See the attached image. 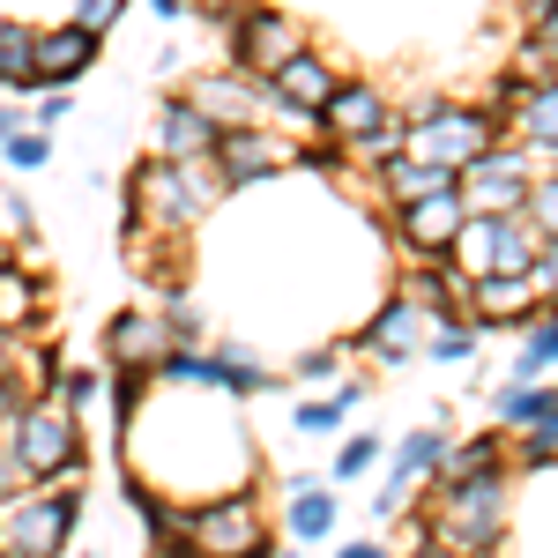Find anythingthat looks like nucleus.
<instances>
[{"label": "nucleus", "instance_id": "f257e3e1", "mask_svg": "<svg viewBox=\"0 0 558 558\" xmlns=\"http://www.w3.org/2000/svg\"><path fill=\"white\" fill-rule=\"evenodd\" d=\"M425 536L432 544H454V551L484 558L499 536H507V476H439L425 499Z\"/></svg>", "mask_w": 558, "mask_h": 558}, {"label": "nucleus", "instance_id": "f03ea898", "mask_svg": "<svg viewBox=\"0 0 558 558\" xmlns=\"http://www.w3.org/2000/svg\"><path fill=\"white\" fill-rule=\"evenodd\" d=\"M75 514H83V462L60 470L52 484L0 499V544L15 558H60V544L75 536Z\"/></svg>", "mask_w": 558, "mask_h": 558}, {"label": "nucleus", "instance_id": "7ed1b4c3", "mask_svg": "<svg viewBox=\"0 0 558 558\" xmlns=\"http://www.w3.org/2000/svg\"><path fill=\"white\" fill-rule=\"evenodd\" d=\"M216 165L202 172V165H179V157H149V165H134V179H128V202H134V216L149 223V231H194L202 216H209V202H216Z\"/></svg>", "mask_w": 558, "mask_h": 558}, {"label": "nucleus", "instance_id": "20e7f679", "mask_svg": "<svg viewBox=\"0 0 558 558\" xmlns=\"http://www.w3.org/2000/svg\"><path fill=\"white\" fill-rule=\"evenodd\" d=\"M492 142H499V120L484 105H439L432 120H410L402 128V149L425 157V165H447V172H470Z\"/></svg>", "mask_w": 558, "mask_h": 558}, {"label": "nucleus", "instance_id": "39448f33", "mask_svg": "<svg viewBox=\"0 0 558 558\" xmlns=\"http://www.w3.org/2000/svg\"><path fill=\"white\" fill-rule=\"evenodd\" d=\"M15 454H23V470H31V484H52L60 470H75L83 462V432H75V402H31L23 417H15Z\"/></svg>", "mask_w": 558, "mask_h": 558}, {"label": "nucleus", "instance_id": "423d86ee", "mask_svg": "<svg viewBox=\"0 0 558 558\" xmlns=\"http://www.w3.org/2000/svg\"><path fill=\"white\" fill-rule=\"evenodd\" d=\"M186 551L194 558H276V536H268L254 499H216L202 514H186Z\"/></svg>", "mask_w": 558, "mask_h": 558}, {"label": "nucleus", "instance_id": "0eeeda50", "mask_svg": "<svg viewBox=\"0 0 558 558\" xmlns=\"http://www.w3.org/2000/svg\"><path fill=\"white\" fill-rule=\"evenodd\" d=\"M223 45H231V68H246L254 83H268L291 52H305V31L283 15V8H246V15L223 31Z\"/></svg>", "mask_w": 558, "mask_h": 558}, {"label": "nucleus", "instance_id": "6e6552de", "mask_svg": "<svg viewBox=\"0 0 558 558\" xmlns=\"http://www.w3.org/2000/svg\"><path fill=\"white\" fill-rule=\"evenodd\" d=\"M216 179L223 186H254V179H276L283 165H299V142H283L276 128H260V120H246V128H223L216 134Z\"/></svg>", "mask_w": 558, "mask_h": 558}, {"label": "nucleus", "instance_id": "1a4fd4ad", "mask_svg": "<svg viewBox=\"0 0 558 558\" xmlns=\"http://www.w3.org/2000/svg\"><path fill=\"white\" fill-rule=\"evenodd\" d=\"M425 336H432V313L402 291V299H387L380 313L350 336V350H357V357H380V365H410V357L425 350Z\"/></svg>", "mask_w": 558, "mask_h": 558}, {"label": "nucleus", "instance_id": "9d476101", "mask_svg": "<svg viewBox=\"0 0 558 558\" xmlns=\"http://www.w3.org/2000/svg\"><path fill=\"white\" fill-rule=\"evenodd\" d=\"M470 223V202H462V186H439V194H417V202H402L395 209V239L410 246V254H447L454 246V231Z\"/></svg>", "mask_w": 558, "mask_h": 558}, {"label": "nucleus", "instance_id": "9b49d317", "mask_svg": "<svg viewBox=\"0 0 558 558\" xmlns=\"http://www.w3.org/2000/svg\"><path fill=\"white\" fill-rule=\"evenodd\" d=\"M179 350V336H172V320L165 313H112V328H105V357L120 365V373H157L165 357Z\"/></svg>", "mask_w": 558, "mask_h": 558}, {"label": "nucleus", "instance_id": "f8f14e48", "mask_svg": "<svg viewBox=\"0 0 558 558\" xmlns=\"http://www.w3.org/2000/svg\"><path fill=\"white\" fill-rule=\"evenodd\" d=\"M536 305H544V291H536L529 268H484V276H470V320H484V328L529 320Z\"/></svg>", "mask_w": 558, "mask_h": 558}, {"label": "nucleus", "instance_id": "ddd939ff", "mask_svg": "<svg viewBox=\"0 0 558 558\" xmlns=\"http://www.w3.org/2000/svg\"><path fill=\"white\" fill-rule=\"evenodd\" d=\"M387 120H402V112H395L373 83H336V97L320 105V134H328L336 149H350L357 134H380Z\"/></svg>", "mask_w": 558, "mask_h": 558}, {"label": "nucleus", "instance_id": "4468645a", "mask_svg": "<svg viewBox=\"0 0 558 558\" xmlns=\"http://www.w3.org/2000/svg\"><path fill=\"white\" fill-rule=\"evenodd\" d=\"M336 83H343V75H336V68L305 45V52H291V60L260 83V97H268V105H291V112H320V105L336 97Z\"/></svg>", "mask_w": 558, "mask_h": 558}, {"label": "nucleus", "instance_id": "2eb2a0df", "mask_svg": "<svg viewBox=\"0 0 558 558\" xmlns=\"http://www.w3.org/2000/svg\"><path fill=\"white\" fill-rule=\"evenodd\" d=\"M439 454H447V432L439 425H417L402 447H395V476H387V492H380V521H395L402 507H410L417 476H439Z\"/></svg>", "mask_w": 558, "mask_h": 558}, {"label": "nucleus", "instance_id": "dca6fc26", "mask_svg": "<svg viewBox=\"0 0 558 558\" xmlns=\"http://www.w3.org/2000/svg\"><path fill=\"white\" fill-rule=\"evenodd\" d=\"M186 105L194 112H209L216 128H246L260 112V83L246 68H223V75H202V83H186Z\"/></svg>", "mask_w": 558, "mask_h": 558}, {"label": "nucleus", "instance_id": "f3484780", "mask_svg": "<svg viewBox=\"0 0 558 558\" xmlns=\"http://www.w3.org/2000/svg\"><path fill=\"white\" fill-rule=\"evenodd\" d=\"M216 134H223V128H216L209 112H194L186 97H172V105L157 112V149L179 157V165H209V157H216Z\"/></svg>", "mask_w": 558, "mask_h": 558}, {"label": "nucleus", "instance_id": "a211bd4d", "mask_svg": "<svg viewBox=\"0 0 558 558\" xmlns=\"http://www.w3.org/2000/svg\"><path fill=\"white\" fill-rule=\"evenodd\" d=\"M89 60H97V31H83V23H60V31H38V83L60 89L75 83Z\"/></svg>", "mask_w": 558, "mask_h": 558}, {"label": "nucleus", "instance_id": "6ab92c4d", "mask_svg": "<svg viewBox=\"0 0 558 558\" xmlns=\"http://www.w3.org/2000/svg\"><path fill=\"white\" fill-rule=\"evenodd\" d=\"M410 299L425 305L432 320H447V313H470V276L454 268L447 254H425V268L410 276Z\"/></svg>", "mask_w": 558, "mask_h": 558}, {"label": "nucleus", "instance_id": "aec40b11", "mask_svg": "<svg viewBox=\"0 0 558 558\" xmlns=\"http://www.w3.org/2000/svg\"><path fill=\"white\" fill-rule=\"evenodd\" d=\"M462 202H470V216H514L521 202H529V172L470 165V172H462Z\"/></svg>", "mask_w": 558, "mask_h": 558}, {"label": "nucleus", "instance_id": "412c9836", "mask_svg": "<svg viewBox=\"0 0 558 558\" xmlns=\"http://www.w3.org/2000/svg\"><path fill=\"white\" fill-rule=\"evenodd\" d=\"M380 186H387V202L402 209V202H417V194H439V186H462V172H447V165H425V157L395 149V157L380 165Z\"/></svg>", "mask_w": 558, "mask_h": 558}, {"label": "nucleus", "instance_id": "4be33fe9", "mask_svg": "<svg viewBox=\"0 0 558 558\" xmlns=\"http://www.w3.org/2000/svg\"><path fill=\"white\" fill-rule=\"evenodd\" d=\"M514 128H521L529 149H551V157H558V83H529V89H521Z\"/></svg>", "mask_w": 558, "mask_h": 558}, {"label": "nucleus", "instance_id": "5701e85b", "mask_svg": "<svg viewBox=\"0 0 558 558\" xmlns=\"http://www.w3.org/2000/svg\"><path fill=\"white\" fill-rule=\"evenodd\" d=\"M45 313V283L31 276V268H0V328H15V336H31V320Z\"/></svg>", "mask_w": 558, "mask_h": 558}, {"label": "nucleus", "instance_id": "b1692460", "mask_svg": "<svg viewBox=\"0 0 558 558\" xmlns=\"http://www.w3.org/2000/svg\"><path fill=\"white\" fill-rule=\"evenodd\" d=\"M0 89H38V31L0 23Z\"/></svg>", "mask_w": 558, "mask_h": 558}, {"label": "nucleus", "instance_id": "393cba45", "mask_svg": "<svg viewBox=\"0 0 558 558\" xmlns=\"http://www.w3.org/2000/svg\"><path fill=\"white\" fill-rule=\"evenodd\" d=\"M476 343H484V336H476V320H470V313H447V320H432L425 357H432V365H470Z\"/></svg>", "mask_w": 558, "mask_h": 558}, {"label": "nucleus", "instance_id": "a878e982", "mask_svg": "<svg viewBox=\"0 0 558 558\" xmlns=\"http://www.w3.org/2000/svg\"><path fill=\"white\" fill-rule=\"evenodd\" d=\"M209 357H216V387H239V395H268V387H276V373H268L246 343H223V350H209Z\"/></svg>", "mask_w": 558, "mask_h": 558}, {"label": "nucleus", "instance_id": "bb28decb", "mask_svg": "<svg viewBox=\"0 0 558 558\" xmlns=\"http://www.w3.org/2000/svg\"><path fill=\"white\" fill-rule=\"evenodd\" d=\"M558 410V387H544V380H507L499 387V417H507V425H536V417H551Z\"/></svg>", "mask_w": 558, "mask_h": 558}, {"label": "nucleus", "instance_id": "cd10ccee", "mask_svg": "<svg viewBox=\"0 0 558 558\" xmlns=\"http://www.w3.org/2000/svg\"><path fill=\"white\" fill-rule=\"evenodd\" d=\"M551 365H558V320L551 313H544V320L529 313V336H521V350H514V380H544Z\"/></svg>", "mask_w": 558, "mask_h": 558}, {"label": "nucleus", "instance_id": "c85d7f7f", "mask_svg": "<svg viewBox=\"0 0 558 558\" xmlns=\"http://www.w3.org/2000/svg\"><path fill=\"white\" fill-rule=\"evenodd\" d=\"M499 432H476V439H447V454H439V476H484L499 470Z\"/></svg>", "mask_w": 558, "mask_h": 558}, {"label": "nucleus", "instance_id": "c756f323", "mask_svg": "<svg viewBox=\"0 0 558 558\" xmlns=\"http://www.w3.org/2000/svg\"><path fill=\"white\" fill-rule=\"evenodd\" d=\"M328 529H336V499H328L320 484H299V492H291V536H299V544H320Z\"/></svg>", "mask_w": 558, "mask_h": 558}, {"label": "nucleus", "instance_id": "7c9ffc66", "mask_svg": "<svg viewBox=\"0 0 558 558\" xmlns=\"http://www.w3.org/2000/svg\"><path fill=\"white\" fill-rule=\"evenodd\" d=\"M0 165H8V172H38V165H52V134L45 128H15L8 142H0Z\"/></svg>", "mask_w": 558, "mask_h": 558}, {"label": "nucleus", "instance_id": "2f4dec72", "mask_svg": "<svg viewBox=\"0 0 558 558\" xmlns=\"http://www.w3.org/2000/svg\"><path fill=\"white\" fill-rule=\"evenodd\" d=\"M380 454H387V447H380V432H350L343 447H336V476H343V484H357V476L373 470Z\"/></svg>", "mask_w": 558, "mask_h": 558}, {"label": "nucleus", "instance_id": "473e14b6", "mask_svg": "<svg viewBox=\"0 0 558 558\" xmlns=\"http://www.w3.org/2000/svg\"><path fill=\"white\" fill-rule=\"evenodd\" d=\"M521 216H529L544 239H558V179H529V202H521Z\"/></svg>", "mask_w": 558, "mask_h": 558}, {"label": "nucleus", "instance_id": "72a5a7b5", "mask_svg": "<svg viewBox=\"0 0 558 558\" xmlns=\"http://www.w3.org/2000/svg\"><path fill=\"white\" fill-rule=\"evenodd\" d=\"M52 395L83 410V402H97V373H83V365H60V373H52Z\"/></svg>", "mask_w": 558, "mask_h": 558}, {"label": "nucleus", "instance_id": "f704fd0d", "mask_svg": "<svg viewBox=\"0 0 558 558\" xmlns=\"http://www.w3.org/2000/svg\"><path fill=\"white\" fill-rule=\"evenodd\" d=\"M521 462H558V410L529 425V439H521Z\"/></svg>", "mask_w": 558, "mask_h": 558}, {"label": "nucleus", "instance_id": "c9c22d12", "mask_svg": "<svg viewBox=\"0 0 558 558\" xmlns=\"http://www.w3.org/2000/svg\"><path fill=\"white\" fill-rule=\"evenodd\" d=\"M0 231H8V239H31V231H38V216H31V202H23L15 186L0 194Z\"/></svg>", "mask_w": 558, "mask_h": 558}, {"label": "nucleus", "instance_id": "e433bc0d", "mask_svg": "<svg viewBox=\"0 0 558 558\" xmlns=\"http://www.w3.org/2000/svg\"><path fill=\"white\" fill-rule=\"evenodd\" d=\"M15 492H31V470H23V454H15V439L0 432V499H15Z\"/></svg>", "mask_w": 558, "mask_h": 558}, {"label": "nucleus", "instance_id": "4c0bfd02", "mask_svg": "<svg viewBox=\"0 0 558 558\" xmlns=\"http://www.w3.org/2000/svg\"><path fill=\"white\" fill-rule=\"evenodd\" d=\"M529 276H536V291H544V305H558V239H544V246H536V260H529Z\"/></svg>", "mask_w": 558, "mask_h": 558}, {"label": "nucleus", "instance_id": "58836bf2", "mask_svg": "<svg viewBox=\"0 0 558 558\" xmlns=\"http://www.w3.org/2000/svg\"><path fill=\"white\" fill-rule=\"evenodd\" d=\"M120 15H128V0H83V8H75V23H83V31H97V38H105Z\"/></svg>", "mask_w": 558, "mask_h": 558}, {"label": "nucleus", "instance_id": "ea45409f", "mask_svg": "<svg viewBox=\"0 0 558 558\" xmlns=\"http://www.w3.org/2000/svg\"><path fill=\"white\" fill-rule=\"evenodd\" d=\"M291 425H299V432H336V425H343V410H336V402H299Z\"/></svg>", "mask_w": 558, "mask_h": 558}, {"label": "nucleus", "instance_id": "a19ab883", "mask_svg": "<svg viewBox=\"0 0 558 558\" xmlns=\"http://www.w3.org/2000/svg\"><path fill=\"white\" fill-rule=\"evenodd\" d=\"M194 8H202V15H209L216 31H231V23H239V15H246V8H260V0H194Z\"/></svg>", "mask_w": 558, "mask_h": 558}, {"label": "nucleus", "instance_id": "79ce46f5", "mask_svg": "<svg viewBox=\"0 0 558 558\" xmlns=\"http://www.w3.org/2000/svg\"><path fill=\"white\" fill-rule=\"evenodd\" d=\"M336 365H343V350H305V357H299V380H328Z\"/></svg>", "mask_w": 558, "mask_h": 558}, {"label": "nucleus", "instance_id": "37998d69", "mask_svg": "<svg viewBox=\"0 0 558 558\" xmlns=\"http://www.w3.org/2000/svg\"><path fill=\"white\" fill-rule=\"evenodd\" d=\"M68 112H75V97H38V128H45V134L60 128V120H68Z\"/></svg>", "mask_w": 558, "mask_h": 558}, {"label": "nucleus", "instance_id": "c03bdc74", "mask_svg": "<svg viewBox=\"0 0 558 558\" xmlns=\"http://www.w3.org/2000/svg\"><path fill=\"white\" fill-rule=\"evenodd\" d=\"M410 558H470V551H454V544H432V536H417V551Z\"/></svg>", "mask_w": 558, "mask_h": 558}, {"label": "nucleus", "instance_id": "a18cd8bd", "mask_svg": "<svg viewBox=\"0 0 558 558\" xmlns=\"http://www.w3.org/2000/svg\"><path fill=\"white\" fill-rule=\"evenodd\" d=\"M186 8H194V0H149V15H165V23H179Z\"/></svg>", "mask_w": 558, "mask_h": 558}, {"label": "nucleus", "instance_id": "49530a36", "mask_svg": "<svg viewBox=\"0 0 558 558\" xmlns=\"http://www.w3.org/2000/svg\"><path fill=\"white\" fill-rule=\"evenodd\" d=\"M521 8H529V23H551L558 15V0H521Z\"/></svg>", "mask_w": 558, "mask_h": 558}, {"label": "nucleus", "instance_id": "de8ad7c7", "mask_svg": "<svg viewBox=\"0 0 558 558\" xmlns=\"http://www.w3.org/2000/svg\"><path fill=\"white\" fill-rule=\"evenodd\" d=\"M336 558H395V551H380V544H343Z\"/></svg>", "mask_w": 558, "mask_h": 558}, {"label": "nucleus", "instance_id": "09e8293b", "mask_svg": "<svg viewBox=\"0 0 558 558\" xmlns=\"http://www.w3.org/2000/svg\"><path fill=\"white\" fill-rule=\"evenodd\" d=\"M15 128H23V112H15V105H0V142H8Z\"/></svg>", "mask_w": 558, "mask_h": 558}, {"label": "nucleus", "instance_id": "8fccbe9b", "mask_svg": "<svg viewBox=\"0 0 558 558\" xmlns=\"http://www.w3.org/2000/svg\"><path fill=\"white\" fill-rule=\"evenodd\" d=\"M8 357H15V328H0V373H8Z\"/></svg>", "mask_w": 558, "mask_h": 558}, {"label": "nucleus", "instance_id": "3c124183", "mask_svg": "<svg viewBox=\"0 0 558 558\" xmlns=\"http://www.w3.org/2000/svg\"><path fill=\"white\" fill-rule=\"evenodd\" d=\"M0 268H8V231H0Z\"/></svg>", "mask_w": 558, "mask_h": 558}, {"label": "nucleus", "instance_id": "603ef678", "mask_svg": "<svg viewBox=\"0 0 558 558\" xmlns=\"http://www.w3.org/2000/svg\"><path fill=\"white\" fill-rule=\"evenodd\" d=\"M0 558H15V551H8V544H0Z\"/></svg>", "mask_w": 558, "mask_h": 558}]
</instances>
